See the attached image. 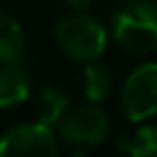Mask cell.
Returning a JSON list of instances; mask_svg holds the SVG:
<instances>
[{
  "label": "cell",
  "instance_id": "1",
  "mask_svg": "<svg viewBox=\"0 0 157 157\" xmlns=\"http://www.w3.org/2000/svg\"><path fill=\"white\" fill-rule=\"evenodd\" d=\"M114 41L138 56L157 50V5L151 0H133L118 7L110 17Z\"/></svg>",
  "mask_w": 157,
  "mask_h": 157
},
{
  "label": "cell",
  "instance_id": "2",
  "mask_svg": "<svg viewBox=\"0 0 157 157\" xmlns=\"http://www.w3.org/2000/svg\"><path fill=\"white\" fill-rule=\"evenodd\" d=\"M56 45L73 60H97L108 48V33L103 24L86 13L63 15L54 26Z\"/></svg>",
  "mask_w": 157,
  "mask_h": 157
},
{
  "label": "cell",
  "instance_id": "3",
  "mask_svg": "<svg viewBox=\"0 0 157 157\" xmlns=\"http://www.w3.org/2000/svg\"><path fill=\"white\" fill-rule=\"evenodd\" d=\"M121 108L129 121H146L157 114V63H144L136 67L123 88Z\"/></svg>",
  "mask_w": 157,
  "mask_h": 157
},
{
  "label": "cell",
  "instance_id": "4",
  "mask_svg": "<svg viewBox=\"0 0 157 157\" xmlns=\"http://www.w3.org/2000/svg\"><path fill=\"white\" fill-rule=\"evenodd\" d=\"M58 138L71 146H95L105 140L110 131L108 114L97 105L69 108L56 123Z\"/></svg>",
  "mask_w": 157,
  "mask_h": 157
},
{
  "label": "cell",
  "instance_id": "5",
  "mask_svg": "<svg viewBox=\"0 0 157 157\" xmlns=\"http://www.w3.org/2000/svg\"><path fill=\"white\" fill-rule=\"evenodd\" d=\"M56 153V133L39 121L15 125L0 136V157H52Z\"/></svg>",
  "mask_w": 157,
  "mask_h": 157
},
{
  "label": "cell",
  "instance_id": "6",
  "mask_svg": "<svg viewBox=\"0 0 157 157\" xmlns=\"http://www.w3.org/2000/svg\"><path fill=\"white\" fill-rule=\"evenodd\" d=\"M30 97V75L20 63L0 65V110L24 103Z\"/></svg>",
  "mask_w": 157,
  "mask_h": 157
},
{
  "label": "cell",
  "instance_id": "7",
  "mask_svg": "<svg viewBox=\"0 0 157 157\" xmlns=\"http://www.w3.org/2000/svg\"><path fill=\"white\" fill-rule=\"evenodd\" d=\"M24 52H26L24 28L11 13L0 11V65L20 63Z\"/></svg>",
  "mask_w": 157,
  "mask_h": 157
},
{
  "label": "cell",
  "instance_id": "8",
  "mask_svg": "<svg viewBox=\"0 0 157 157\" xmlns=\"http://www.w3.org/2000/svg\"><path fill=\"white\" fill-rule=\"evenodd\" d=\"M69 105H71V97L60 86H45L37 95V103H35L37 121L48 127H56V123L69 110Z\"/></svg>",
  "mask_w": 157,
  "mask_h": 157
},
{
  "label": "cell",
  "instance_id": "9",
  "mask_svg": "<svg viewBox=\"0 0 157 157\" xmlns=\"http://www.w3.org/2000/svg\"><path fill=\"white\" fill-rule=\"evenodd\" d=\"M82 90L90 103H99V101L108 99V95L112 90V75H110L108 67H103L95 60H88L84 67V73H82Z\"/></svg>",
  "mask_w": 157,
  "mask_h": 157
},
{
  "label": "cell",
  "instance_id": "10",
  "mask_svg": "<svg viewBox=\"0 0 157 157\" xmlns=\"http://www.w3.org/2000/svg\"><path fill=\"white\" fill-rule=\"evenodd\" d=\"M116 146L133 157H157V125L140 127L129 138L118 140Z\"/></svg>",
  "mask_w": 157,
  "mask_h": 157
},
{
  "label": "cell",
  "instance_id": "11",
  "mask_svg": "<svg viewBox=\"0 0 157 157\" xmlns=\"http://www.w3.org/2000/svg\"><path fill=\"white\" fill-rule=\"evenodd\" d=\"M67 5H71L73 9H86V7H90L93 5V0H65Z\"/></svg>",
  "mask_w": 157,
  "mask_h": 157
}]
</instances>
